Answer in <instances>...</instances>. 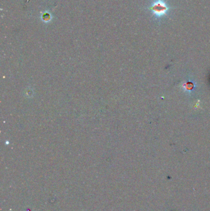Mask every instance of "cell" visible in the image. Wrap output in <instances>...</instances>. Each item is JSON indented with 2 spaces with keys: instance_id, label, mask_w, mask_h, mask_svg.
<instances>
[{
  "instance_id": "cell-1",
  "label": "cell",
  "mask_w": 210,
  "mask_h": 211,
  "mask_svg": "<svg viewBox=\"0 0 210 211\" xmlns=\"http://www.w3.org/2000/svg\"><path fill=\"white\" fill-rule=\"evenodd\" d=\"M147 10L150 12L154 20L161 22L170 14L172 8L167 0H152Z\"/></svg>"
}]
</instances>
